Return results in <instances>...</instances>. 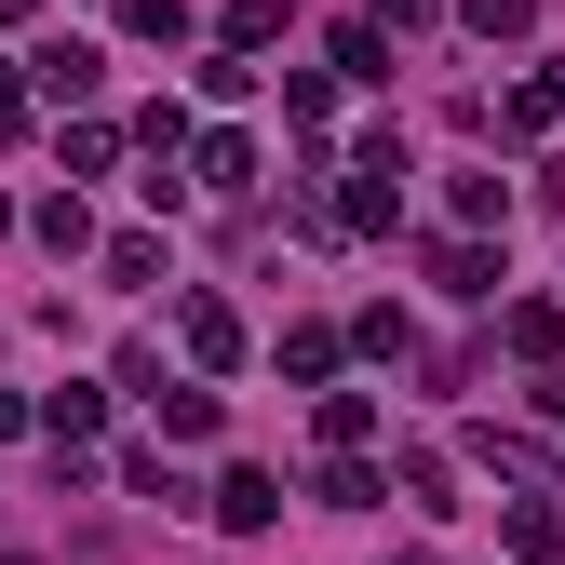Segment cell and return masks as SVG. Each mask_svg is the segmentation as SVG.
<instances>
[{
	"mask_svg": "<svg viewBox=\"0 0 565 565\" xmlns=\"http://www.w3.org/2000/svg\"><path fill=\"white\" fill-rule=\"evenodd\" d=\"M512 552H525V565H565V512H552V499H512Z\"/></svg>",
	"mask_w": 565,
	"mask_h": 565,
	"instance_id": "obj_2",
	"label": "cell"
},
{
	"mask_svg": "<svg viewBox=\"0 0 565 565\" xmlns=\"http://www.w3.org/2000/svg\"><path fill=\"white\" fill-rule=\"evenodd\" d=\"M552 121H565L552 82H512V95H499V135H512V149H525V135H552Z\"/></svg>",
	"mask_w": 565,
	"mask_h": 565,
	"instance_id": "obj_1",
	"label": "cell"
},
{
	"mask_svg": "<svg viewBox=\"0 0 565 565\" xmlns=\"http://www.w3.org/2000/svg\"><path fill=\"white\" fill-rule=\"evenodd\" d=\"M404 565H417V552H404Z\"/></svg>",
	"mask_w": 565,
	"mask_h": 565,
	"instance_id": "obj_9",
	"label": "cell"
},
{
	"mask_svg": "<svg viewBox=\"0 0 565 565\" xmlns=\"http://www.w3.org/2000/svg\"><path fill=\"white\" fill-rule=\"evenodd\" d=\"M149 404H162V431H175V445H202V431H216V391H149Z\"/></svg>",
	"mask_w": 565,
	"mask_h": 565,
	"instance_id": "obj_6",
	"label": "cell"
},
{
	"mask_svg": "<svg viewBox=\"0 0 565 565\" xmlns=\"http://www.w3.org/2000/svg\"><path fill=\"white\" fill-rule=\"evenodd\" d=\"M512 350H525V364H552V350H565V310H539V297H525V310H512Z\"/></svg>",
	"mask_w": 565,
	"mask_h": 565,
	"instance_id": "obj_7",
	"label": "cell"
},
{
	"mask_svg": "<svg viewBox=\"0 0 565 565\" xmlns=\"http://www.w3.org/2000/svg\"><path fill=\"white\" fill-rule=\"evenodd\" d=\"M216 512H230V525H243V539H256V525H269V512H282V484H269V471H230V484H216Z\"/></svg>",
	"mask_w": 565,
	"mask_h": 565,
	"instance_id": "obj_3",
	"label": "cell"
},
{
	"mask_svg": "<svg viewBox=\"0 0 565 565\" xmlns=\"http://www.w3.org/2000/svg\"><path fill=\"white\" fill-rule=\"evenodd\" d=\"M189 350H202V364H243V323H230L216 297H189Z\"/></svg>",
	"mask_w": 565,
	"mask_h": 565,
	"instance_id": "obj_5",
	"label": "cell"
},
{
	"mask_svg": "<svg viewBox=\"0 0 565 565\" xmlns=\"http://www.w3.org/2000/svg\"><path fill=\"white\" fill-rule=\"evenodd\" d=\"M525 14H539V0H471V28H484V41H525Z\"/></svg>",
	"mask_w": 565,
	"mask_h": 565,
	"instance_id": "obj_8",
	"label": "cell"
},
{
	"mask_svg": "<svg viewBox=\"0 0 565 565\" xmlns=\"http://www.w3.org/2000/svg\"><path fill=\"white\" fill-rule=\"evenodd\" d=\"M41 95L82 108V95H95V41H54V54H41Z\"/></svg>",
	"mask_w": 565,
	"mask_h": 565,
	"instance_id": "obj_4",
	"label": "cell"
}]
</instances>
